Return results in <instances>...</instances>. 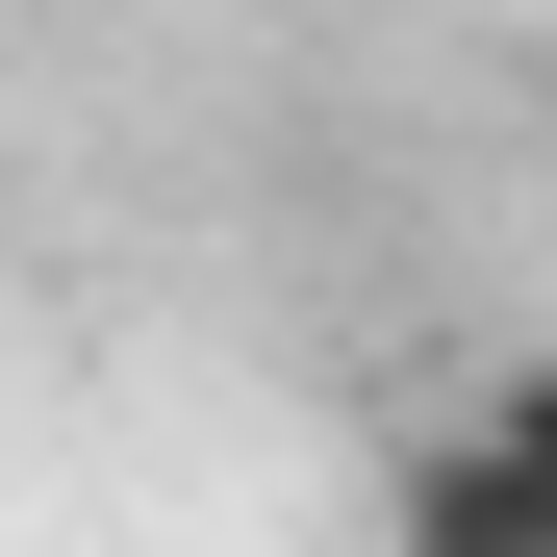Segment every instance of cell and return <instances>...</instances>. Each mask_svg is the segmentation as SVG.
I'll list each match as a JSON object with an SVG mask.
<instances>
[{"mask_svg": "<svg viewBox=\"0 0 557 557\" xmlns=\"http://www.w3.org/2000/svg\"><path fill=\"white\" fill-rule=\"evenodd\" d=\"M406 557H557V482H507L482 431H406V507H381Z\"/></svg>", "mask_w": 557, "mask_h": 557, "instance_id": "obj_1", "label": "cell"}, {"mask_svg": "<svg viewBox=\"0 0 557 557\" xmlns=\"http://www.w3.org/2000/svg\"><path fill=\"white\" fill-rule=\"evenodd\" d=\"M456 431H482L507 482H557V355H482V406H456Z\"/></svg>", "mask_w": 557, "mask_h": 557, "instance_id": "obj_2", "label": "cell"}]
</instances>
